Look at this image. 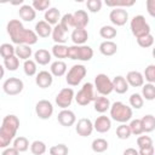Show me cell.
Segmentation results:
<instances>
[{"label": "cell", "mask_w": 155, "mask_h": 155, "mask_svg": "<svg viewBox=\"0 0 155 155\" xmlns=\"http://www.w3.org/2000/svg\"><path fill=\"white\" fill-rule=\"evenodd\" d=\"M31 54H33V50L28 45H17L15 47V56L18 59L28 61V59H30Z\"/></svg>", "instance_id": "83f0119b"}, {"label": "cell", "mask_w": 155, "mask_h": 155, "mask_svg": "<svg viewBox=\"0 0 155 155\" xmlns=\"http://www.w3.org/2000/svg\"><path fill=\"white\" fill-rule=\"evenodd\" d=\"M75 131L81 137L91 136V133L93 132V122L87 117H81L75 125Z\"/></svg>", "instance_id": "4fadbf2b"}, {"label": "cell", "mask_w": 155, "mask_h": 155, "mask_svg": "<svg viewBox=\"0 0 155 155\" xmlns=\"http://www.w3.org/2000/svg\"><path fill=\"white\" fill-rule=\"evenodd\" d=\"M70 39L74 45H85L88 40V31L86 29H73Z\"/></svg>", "instance_id": "d4e9b609"}, {"label": "cell", "mask_w": 155, "mask_h": 155, "mask_svg": "<svg viewBox=\"0 0 155 155\" xmlns=\"http://www.w3.org/2000/svg\"><path fill=\"white\" fill-rule=\"evenodd\" d=\"M137 145L138 148H145L153 145V139L149 136H139L137 138Z\"/></svg>", "instance_id": "f907efd6"}, {"label": "cell", "mask_w": 155, "mask_h": 155, "mask_svg": "<svg viewBox=\"0 0 155 155\" xmlns=\"http://www.w3.org/2000/svg\"><path fill=\"white\" fill-rule=\"evenodd\" d=\"M130 131H131V134H134V136H140L143 132V127H142V122H140V119H133L131 120L130 125Z\"/></svg>", "instance_id": "f6af8a7d"}, {"label": "cell", "mask_w": 155, "mask_h": 155, "mask_svg": "<svg viewBox=\"0 0 155 155\" xmlns=\"http://www.w3.org/2000/svg\"><path fill=\"white\" fill-rule=\"evenodd\" d=\"M137 44H138L142 48H149V47H151V46L154 45V36H153L151 33H150V34H148V35H144V36H142V38H138V39H137Z\"/></svg>", "instance_id": "bcb514c9"}, {"label": "cell", "mask_w": 155, "mask_h": 155, "mask_svg": "<svg viewBox=\"0 0 155 155\" xmlns=\"http://www.w3.org/2000/svg\"><path fill=\"white\" fill-rule=\"evenodd\" d=\"M87 74V69L84 64H74L65 74V81L69 86H78Z\"/></svg>", "instance_id": "52a82bcc"}, {"label": "cell", "mask_w": 155, "mask_h": 155, "mask_svg": "<svg viewBox=\"0 0 155 155\" xmlns=\"http://www.w3.org/2000/svg\"><path fill=\"white\" fill-rule=\"evenodd\" d=\"M0 56L4 59L15 56V46L10 42H5V44L0 45Z\"/></svg>", "instance_id": "b9f144b4"}, {"label": "cell", "mask_w": 155, "mask_h": 155, "mask_svg": "<svg viewBox=\"0 0 155 155\" xmlns=\"http://www.w3.org/2000/svg\"><path fill=\"white\" fill-rule=\"evenodd\" d=\"M48 151H50V155H68L69 154V148L65 144L59 143V144L52 145Z\"/></svg>", "instance_id": "ee69618b"}, {"label": "cell", "mask_w": 155, "mask_h": 155, "mask_svg": "<svg viewBox=\"0 0 155 155\" xmlns=\"http://www.w3.org/2000/svg\"><path fill=\"white\" fill-rule=\"evenodd\" d=\"M110 105H111V103H110L109 98L105 97V96H98L93 101V108H94V110L97 113H101V114H104L105 111H108L109 108H110Z\"/></svg>", "instance_id": "cb8c5ba5"}, {"label": "cell", "mask_w": 155, "mask_h": 155, "mask_svg": "<svg viewBox=\"0 0 155 155\" xmlns=\"http://www.w3.org/2000/svg\"><path fill=\"white\" fill-rule=\"evenodd\" d=\"M99 52L105 57H111L117 52V45L111 40H104L99 44Z\"/></svg>", "instance_id": "603a6c76"}, {"label": "cell", "mask_w": 155, "mask_h": 155, "mask_svg": "<svg viewBox=\"0 0 155 155\" xmlns=\"http://www.w3.org/2000/svg\"><path fill=\"white\" fill-rule=\"evenodd\" d=\"M99 35H101V38H103L105 40H111L117 35V30L113 25H103L99 29Z\"/></svg>", "instance_id": "e575fe53"}, {"label": "cell", "mask_w": 155, "mask_h": 155, "mask_svg": "<svg viewBox=\"0 0 155 155\" xmlns=\"http://www.w3.org/2000/svg\"><path fill=\"white\" fill-rule=\"evenodd\" d=\"M74 97H75L74 90L71 87H64L57 93L54 102H56L57 107H59L61 109H68V107L71 105Z\"/></svg>", "instance_id": "9c48e42d"}, {"label": "cell", "mask_w": 155, "mask_h": 155, "mask_svg": "<svg viewBox=\"0 0 155 155\" xmlns=\"http://www.w3.org/2000/svg\"><path fill=\"white\" fill-rule=\"evenodd\" d=\"M109 21L113 27H122L128 21V12L126 8H113L109 13Z\"/></svg>", "instance_id": "7c38bea8"}, {"label": "cell", "mask_w": 155, "mask_h": 155, "mask_svg": "<svg viewBox=\"0 0 155 155\" xmlns=\"http://www.w3.org/2000/svg\"><path fill=\"white\" fill-rule=\"evenodd\" d=\"M116 137L119 139H128L131 137V131L127 124H120L116 127Z\"/></svg>", "instance_id": "60d3db41"}, {"label": "cell", "mask_w": 155, "mask_h": 155, "mask_svg": "<svg viewBox=\"0 0 155 155\" xmlns=\"http://www.w3.org/2000/svg\"><path fill=\"white\" fill-rule=\"evenodd\" d=\"M35 113L41 120H47L53 114V104L47 99H41L35 104Z\"/></svg>", "instance_id": "8fae6325"}, {"label": "cell", "mask_w": 155, "mask_h": 155, "mask_svg": "<svg viewBox=\"0 0 155 155\" xmlns=\"http://www.w3.org/2000/svg\"><path fill=\"white\" fill-rule=\"evenodd\" d=\"M96 97H97V94H96L93 84L92 82H85L82 85V87L80 88V91H78V93L75 94L74 99L79 105L86 107L91 102H93L96 99Z\"/></svg>", "instance_id": "8992f818"}, {"label": "cell", "mask_w": 155, "mask_h": 155, "mask_svg": "<svg viewBox=\"0 0 155 155\" xmlns=\"http://www.w3.org/2000/svg\"><path fill=\"white\" fill-rule=\"evenodd\" d=\"M102 5H103V2L101 0H87L86 1V7L92 13L99 12L101 8H102Z\"/></svg>", "instance_id": "681fc988"}, {"label": "cell", "mask_w": 155, "mask_h": 155, "mask_svg": "<svg viewBox=\"0 0 155 155\" xmlns=\"http://www.w3.org/2000/svg\"><path fill=\"white\" fill-rule=\"evenodd\" d=\"M12 147L18 153H24L29 149V140H28V138H25L23 136L15 137V139L12 140Z\"/></svg>", "instance_id": "f546056e"}, {"label": "cell", "mask_w": 155, "mask_h": 155, "mask_svg": "<svg viewBox=\"0 0 155 155\" xmlns=\"http://www.w3.org/2000/svg\"><path fill=\"white\" fill-rule=\"evenodd\" d=\"M140 96L145 101H154L155 99V85L154 84H144L142 86V93Z\"/></svg>", "instance_id": "d6a6232c"}, {"label": "cell", "mask_w": 155, "mask_h": 155, "mask_svg": "<svg viewBox=\"0 0 155 155\" xmlns=\"http://www.w3.org/2000/svg\"><path fill=\"white\" fill-rule=\"evenodd\" d=\"M142 122V127H143V132L145 133H150L155 130V117L151 114H147L140 119Z\"/></svg>", "instance_id": "4dcf8cb0"}, {"label": "cell", "mask_w": 155, "mask_h": 155, "mask_svg": "<svg viewBox=\"0 0 155 155\" xmlns=\"http://www.w3.org/2000/svg\"><path fill=\"white\" fill-rule=\"evenodd\" d=\"M50 0H33L31 2V7L35 11H46L47 8H50Z\"/></svg>", "instance_id": "c3c4849f"}, {"label": "cell", "mask_w": 155, "mask_h": 155, "mask_svg": "<svg viewBox=\"0 0 155 155\" xmlns=\"http://www.w3.org/2000/svg\"><path fill=\"white\" fill-rule=\"evenodd\" d=\"M1 155H19V153L13 148V147H7L4 149Z\"/></svg>", "instance_id": "db71d44e"}, {"label": "cell", "mask_w": 155, "mask_h": 155, "mask_svg": "<svg viewBox=\"0 0 155 155\" xmlns=\"http://www.w3.org/2000/svg\"><path fill=\"white\" fill-rule=\"evenodd\" d=\"M143 78L145 81H148V84H154L155 82V65L154 64H149L143 73Z\"/></svg>", "instance_id": "7dc6e473"}, {"label": "cell", "mask_w": 155, "mask_h": 155, "mask_svg": "<svg viewBox=\"0 0 155 155\" xmlns=\"http://www.w3.org/2000/svg\"><path fill=\"white\" fill-rule=\"evenodd\" d=\"M24 88V84L19 78H8L2 84V90L7 96H17Z\"/></svg>", "instance_id": "30bf717a"}, {"label": "cell", "mask_w": 155, "mask_h": 155, "mask_svg": "<svg viewBox=\"0 0 155 155\" xmlns=\"http://www.w3.org/2000/svg\"><path fill=\"white\" fill-rule=\"evenodd\" d=\"M53 82V76L51 75L50 71L47 70H40L39 73H36L35 76V84L38 87L40 88H47L52 85Z\"/></svg>", "instance_id": "2e32d148"}, {"label": "cell", "mask_w": 155, "mask_h": 155, "mask_svg": "<svg viewBox=\"0 0 155 155\" xmlns=\"http://www.w3.org/2000/svg\"><path fill=\"white\" fill-rule=\"evenodd\" d=\"M68 47L64 44H54L51 48V54L54 58H58V61L63 58H68Z\"/></svg>", "instance_id": "f1b7e54d"}, {"label": "cell", "mask_w": 155, "mask_h": 155, "mask_svg": "<svg viewBox=\"0 0 155 155\" xmlns=\"http://www.w3.org/2000/svg\"><path fill=\"white\" fill-rule=\"evenodd\" d=\"M91 148L94 153H104L109 148V143L104 138H96L91 143Z\"/></svg>", "instance_id": "836d02e7"}, {"label": "cell", "mask_w": 155, "mask_h": 155, "mask_svg": "<svg viewBox=\"0 0 155 155\" xmlns=\"http://www.w3.org/2000/svg\"><path fill=\"white\" fill-rule=\"evenodd\" d=\"M147 8H148V13L151 17H155V0H148L147 1Z\"/></svg>", "instance_id": "f5cc1de1"}, {"label": "cell", "mask_w": 155, "mask_h": 155, "mask_svg": "<svg viewBox=\"0 0 155 155\" xmlns=\"http://www.w3.org/2000/svg\"><path fill=\"white\" fill-rule=\"evenodd\" d=\"M6 31L12 41L16 45H35L38 42V35L34 30L24 28L19 19H11L6 25Z\"/></svg>", "instance_id": "6da1fadb"}, {"label": "cell", "mask_w": 155, "mask_h": 155, "mask_svg": "<svg viewBox=\"0 0 155 155\" xmlns=\"http://www.w3.org/2000/svg\"><path fill=\"white\" fill-rule=\"evenodd\" d=\"M52 40L54 41V44H64L65 42V31L61 28L59 24H56L52 27V33H51Z\"/></svg>", "instance_id": "1f68e13d"}, {"label": "cell", "mask_w": 155, "mask_h": 155, "mask_svg": "<svg viewBox=\"0 0 155 155\" xmlns=\"http://www.w3.org/2000/svg\"><path fill=\"white\" fill-rule=\"evenodd\" d=\"M94 91L99 93V96H108L113 92V82L111 79L107 74H97L94 76V84H93Z\"/></svg>", "instance_id": "ba28073f"}, {"label": "cell", "mask_w": 155, "mask_h": 155, "mask_svg": "<svg viewBox=\"0 0 155 155\" xmlns=\"http://www.w3.org/2000/svg\"><path fill=\"white\" fill-rule=\"evenodd\" d=\"M125 79H126L128 86H132V87H142L144 85L143 74L140 71H138V70H131V71H128Z\"/></svg>", "instance_id": "ac0fdd59"}, {"label": "cell", "mask_w": 155, "mask_h": 155, "mask_svg": "<svg viewBox=\"0 0 155 155\" xmlns=\"http://www.w3.org/2000/svg\"><path fill=\"white\" fill-rule=\"evenodd\" d=\"M93 57V50L88 45H73L68 47V58L73 61L88 62Z\"/></svg>", "instance_id": "277c9868"}, {"label": "cell", "mask_w": 155, "mask_h": 155, "mask_svg": "<svg viewBox=\"0 0 155 155\" xmlns=\"http://www.w3.org/2000/svg\"><path fill=\"white\" fill-rule=\"evenodd\" d=\"M18 67H19V59L16 56L4 59V68H6L8 71H16Z\"/></svg>", "instance_id": "7bdbcfd3"}, {"label": "cell", "mask_w": 155, "mask_h": 155, "mask_svg": "<svg viewBox=\"0 0 155 155\" xmlns=\"http://www.w3.org/2000/svg\"><path fill=\"white\" fill-rule=\"evenodd\" d=\"M23 71H24V74L27 76H34V75H36L38 67H36V63L34 62V59L24 61V63H23Z\"/></svg>", "instance_id": "74e56055"}, {"label": "cell", "mask_w": 155, "mask_h": 155, "mask_svg": "<svg viewBox=\"0 0 155 155\" xmlns=\"http://www.w3.org/2000/svg\"><path fill=\"white\" fill-rule=\"evenodd\" d=\"M46 150H47V147L42 140H34L30 144V151L34 155H44Z\"/></svg>", "instance_id": "f35d334b"}, {"label": "cell", "mask_w": 155, "mask_h": 155, "mask_svg": "<svg viewBox=\"0 0 155 155\" xmlns=\"http://www.w3.org/2000/svg\"><path fill=\"white\" fill-rule=\"evenodd\" d=\"M128 103H130V107L133 108V109H140L144 104V99L143 97L140 96V93H132L128 98Z\"/></svg>", "instance_id": "ab89813d"}, {"label": "cell", "mask_w": 155, "mask_h": 155, "mask_svg": "<svg viewBox=\"0 0 155 155\" xmlns=\"http://www.w3.org/2000/svg\"><path fill=\"white\" fill-rule=\"evenodd\" d=\"M18 128H19V119L16 115L8 114L2 119V124L0 127V148L1 149L10 147V144L16 137Z\"/></svg>", "instance_id": "7a4b0ae2"}, {"label": "cell", "mask_w": 155, "mask_h": 155, "mask_svg": "<svg viewBox=\"0 0 155 155\" xmlns=\"http://www.w3.org/2000/svg\"><path fill=\"white\" fill-rule=\"evenodd\" d=\"M111 128V119L107 115L98 116L93 122V130H96L98 133H107Z\"/></svg>", "instance_id": "e0dca14e"}, {"label": "cell", "mask_w": 155, "mask_h": 155, "mask_svg": "<svg viewBox=\"0 0 155 155\" xmlns=\"http://www.w3.org/2000/svg\"><path fill=\"white\" fill-rule=\"evenodd\" d=\"M136 4V0H114V1H105V5L113 8H126L131 7Z\"/></svg>", "instance_id": "d590c367"}, {"label": "cell", "mask_w": 155, "mask_h": 155, "mask_svg": "<svg viewBox=\"0 0 155 155\" xmlns=\"http://www.w3.org/2000/svg\"><path fill=\"white\" fill-rule=\"evenodd\" d=\"M138 154L139 155H154V145L145 147V148H139Z\"/></svg>", "instance_id": "816d5d0a"}, {"label": "cell", "mask_w": 155, "mask_h": 155, "mask_svg": "<svg viewBox=\"0 0 155 155\" xmlns=\"http://www.w3.org/2000/svg\"><path fill=\"white\" fill-rule=\"evenodd\" d=\"M18 15H19L21 19H23L24 22H31L36 17V11L31 7V5L23 4L18 10Z\"/></svg>", "instance_id": "44dd1931"}, {"label": "cell", "mask_w": 155, "mask_h": 155, "mask_svg": "<svg viewBox=\"0 0 155 155\" xmlns=\"http://www.w3.org/2000/svg\"><path fill=\"white\" fill-rule=\"evenodd\" d=\"M50 73L52 76H56V78H61L63 75L67 74V64L65 62L63 61H54L51 63V67H50Z\"/></svg>", "instance_id": "4316f807"}, {"label": "cell", "mask_w": 155, "mask_h": 155, "mask_svg": "<svg viewBox=\"0 0 155 155\" xmlns=\"http://www.w3.org/2000/svg\"><path fill=\"white\" fill-rule=\"evenodd\" d=\"M122 155H139V154H138V150H136L134 148H127L124 150Z\"/></svg>", "instance_id": "11a10c76"}, {"label": "cell", "mask_w": 155, "mask_h": 155, "mask_svg": "<svg viewBox=\"0 0 155 155\" xmlns=\"http://www.w3.org/2000/svg\"><path fill=\"white\" fill-rule=\"evenodd\" d=\"M34 29H35L34 31L38 35V38H44L45 39V38H48L51 35V33H52V27L48 23H46L45 21L36 22Z\"/></svg>", "instance_id": "484cf974"}, {"label": "cell", "mask_w": 155, "mask_h": 155, "mask_svg": "<svg viewBox=\"0 0 155 155\" xmlns=\"http://www.w3.org/2000/svg\"><path fill=\"white\" fill-rule=\"evenodd\" d=\"M44 21L46 23H48L51 27L52 25H56L59 23L61 21V12L57 7H50L45 11V15H44Z\"/></svg>", "instance_id": "d6986e66"}, {"label": "cell", "mask_w": 155, "mask_h": 155, "mask_svg": "<svg viewBox=\"0 0 155 155\" xmlns=\"http://www.w3.org/2000/svg\"><path fill=\"white\" fill-rule=\"evenodd\" d=\"M52 54L48 52V50L45 48H39L34 52V62L39 65H47L51 62Z\"/></svg>", "instance_id": "7402d4cb"}, {"label": "cell", "mask_w": 155, "mask_h": 155, "mask_svg": "<svg viewBox=\"0 0 155 155\" xmlns=\"http://www.w3.org/2000/svg\"><path fill=\"white\" fill-rule=\"evenodd\" d=\"M57 121L64 127H70L76 122V115L73 110L62 109L57 115Z\"/></svg>", "instance_id": "5bb4252c"}, {"label": "cell", "mask_w": 155, "mask_h": 155, "mask_svg": "<svg viewBox=\"0 0 155 155\" xmlns=\"http://www.w3.org/2000/svg\"><path fill=\"white\" fill-rule=\"evenodd\" d=\"M130 29H131V33L133 34V36L136 39L150 34V25L143 15H137L131 19Z\"/></svg>", "instance_id": "5b68a950"}, {"label": "cell", "mask_w": 155, "mask_h": 155, "mask_svg": "<svg viewBox=\"0 0 155 155\" xmlns=\"http://www.w3.org/2000/svg\"><path fill=\"white\" fill-rule=\"evenodd\" d=\"M109 111H110V117L114 121L120 124H126L132 119V115H133L132 108L126 105L122 102H114L110 105Z\"/></svg>", "instance_id": "3957f363"}, {"label": "cell", "mask_w": 155, "mask_h": 155, "mask_svg": "<svg viewBox=\"0 0 155 155\" xmlns=\"http://www.w3.org/2000/svg\"><path fill=\"white\" fill-rule=\"evenodd\" d=\"M61 25V28L68 33L71 28H74V22H73V13H65L61 17V21L58 23Z\"/></svg>", "instance_id": "8d00e7d4"}, {"label": "cell", "mask_w": 155, "mask_h": 155, "mask_svg": "<svg viewBox=\"0 0 155 155\" xmlns=\"http://www.w3.org/2000/svg\"><path fill=\"white\" fill-rule=\"evenodd\" d=\"M111 82H113V91H115V92L119 93V94L126 93V92L128 91V88H130V86H128V84H127L125 76H122V75L115 76V78L111 80Z\"/></svg>", "instance_id": "ffe728a7"}, {"label": "cell", "mask_w": 155, "mask_h": 155, "mask_svg": "<svg viewBox=\"0 0 155 155\" xmlns=\"http://www.w3.org/2000/svg\"><path fill=\"white\" fill-rule=\"evenodd\" d=\"M73 22L74 29H85L90 22L88 13L85 10H76L73 13Z\"/></svg>", "instance_id": "9a60e30c"}, {"label": "cell", "mask_w": 155, "mask_h": 155, "mask_svg": "<svg viewBox=\"0 0 155 155\" xmlns=\"http://www.w3.org/2000/svg\"><path fill=\"white\" fill-rule=\"evenodd\" d=\"M4 75H5V68L2 64H0V80L4 78Z\"/></svg>", "instance_id": "9f6ffc18"}]
</instances>
